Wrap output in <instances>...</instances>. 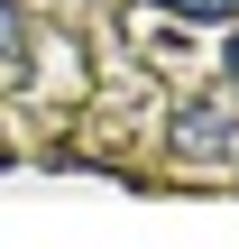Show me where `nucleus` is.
<instances>
[{
    "label": "nucleus",
    "mask_w": 239,
    "mask_h": 249,
    "mask_svg": "<svg viewBox=\"0 0 239 249\" xmlns=\"http://www.w3.org/2000/svg\"><path fill=\"white\" fill-rule=\"evenodd\" d=\"M175 148H184L193 166H230V157H239V120H230V102L193 92V102L175 111Z\"/></svg>",
    "instance_id": "f257e3e1"
},
{
    "label": "nucleus",
    "mask_w": 239,
    "mask_h": 249,
    "mask_svg": "<svg viewBox=\"0 0 239 249\" xmlns=\"http://www.w3.org/2000/svg\"><path fill=\"white\" fill-rule=\"evenodd\" d=\"M157 9H184V18H230V0H157Z\"/></svg>",
    "instance_id": "7ed1b4c3"
},
{
    "label": "nucleus",
    "mask_w": 239,
    "mask_h": 249,
    "mask_svg": "<svg viewBox=\"0 0 239 249\" xmlns=\"http://www.w3.org/2000/svg\"><path fill=\"white\" fill-rule=\"evenodd\" d=\"M18 46H28V9H18V0H0V65H9Z\"/></svg>",
    "instance_id": "f03ea898"
},
{
    "label": "nucleus",
    "mask_w": 239,
    "mask_h": 249,
    "mask_svg": "<svg viewBox=\"0 0 239 249\" xmlns=\"http://www.w3.org/2000/svg\"><path fill=\"white\" fill-rule=\"evenodd\" d=\"M230 83H239V28H230Z\"/></svg>",
    "instance_id": "20e7f679"
}]
</instances>
